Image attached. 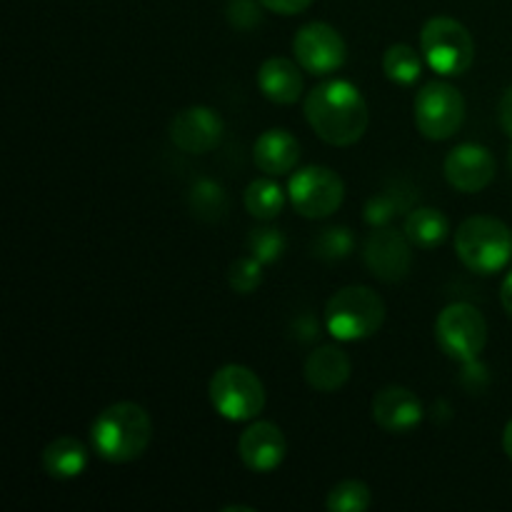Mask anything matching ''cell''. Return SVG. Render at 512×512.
Listing matches in <instances>:
<instances>
[{
    "instance_id": "cell-1",
    "label": "cell",
    "mask_w": 512,
    "mask_h": 512,
    "mask_svg": "<svg viewBox=\"0 0 512 512\" xmlns=\"http://www.w3.org/2000/svg\"><path fill=\"white\" fill-rule=\"evenodd\" d=\"M305 120L323 143L335 148L355 145L370 123L368 103L350 80H325L305 95Z\"/></svg>"
},
{
    "instance_id": "cell-2",
    "label": "cell",
    "mask_w": 512,
    "mask_h": 512,
    "mask_svg": "<svg viewBox=\"0 0 512 512\" xmlns=\"http://www.w3.org/2000/svg\"><path fill=\"white\" fill-rule=\"evenodd\" d=\"M95 453L113 465L143 458L153 440V420L138 403H113L100 410L90 428Z\"/></svg>"
},
{
    "instance_id": "cell-3",
    "label": "cell",
    "mask_w": 512,
    "mask_h": 512,
    "mask_svg": "<svg viewBox=\"0 0 512 512\" xmlns=\"http://www.w3.org/2000/svg\"><path fill=\"white\" fill-rule=\"evenodd\" d=\"M455 253L470 273H500L512 258V230L493 215H473L455 230Z\"/></svg>"
},
{
    "instance_id": "cell-4",
    "label": "cell",
    "mask_w": 512,
    "mask_h": 512,
    "mask_svg": "<svg viewBox=\"0 0 512 512\" xmlns=\"http://www.w3.org/2000/svg\"><path fill=\"white\" fill-rule=\"evenodd\" d=\"M325 330L340 343H358L373 338L385 323V303L365 285L340 288L325 305Z\"/></svg>"
},
{
    "instance_id": "cell-5",
    "label": "cell",
    "mask_w": 512,
    "mask_h": 512,
    "mask_svg": "<svg viewBox=\"0 0 512 512\" xmlns=\"http://www.w3.org/2000/svg\"><path fill=\"white\" fill-rule=\"evenodd\" d=\"M420 53L433 73L443 75V78H458V75L468 73L475 60L473 35L460 20L435 15L423 25Z\"/></svg>"
},
{
    "instance_id": "cell-6",
    "label": "cell",
    "mask_w": 512,
    "mask_h": 512,
    "mask_svg": "<svg viewBox=\"0 0 512 512\" xmlns=\"http://www.w3.org/2000/svg\"><path fill=\"white\" fill-rule=\"evenodd\" d=\"M210 403L230 423H250L265 408V385L250 368L238 363L215 370L208 385Z\"/></svg>"
},
{
    "instance_id": "cell-7",
    "label": "cell",
    "mask_w": 512,
    "mask_h": 512,
    "mask_svg": "<svg viewBox=\"0 0 512 512\" xmlns=\"http://www.w3.org/2000/svg\"><path fill=\"white\" fill-rule=\"evenodd\" d=\"M435 340L448 358L460 365L475 363L488 343V323L470 303H453L440 310L435 320Z\"/></svg>"
},
{
    "instance_id": "cell-8",
    "label": "cell",
    "mask_w": 512,
    "mask_h": 512,
    "mask_svg": "<svg viewBox=\"0 0 512 512\" xmlns=\"http://www.w3.org/2000/svg\"><path fill=\"white\" fill-rule=\"evenodd\" d=\"M413 113L423 138L448 140L465 123V98L455 85L445 83V80H433L418 90Z\"/></svg>"
},
{
    "instance_id": "cell-9",
    "label": "cell",
    "mask_w": 512,
    "mask_h": 512,
    "mask_svg": "<svg viewBox=\"0 0 512 512\" xmlns=\"http://www.w3.org/2000/svg\"><path fill=\"white\" fill-rule=\"evenodd\" d=\"M288 198L303 218H330L343 205L345 183L325 165H305L290 175Z\"/></svg>"
},
{
    "instance_id": "cell-10",
    "label": "cell",
    "mask_w": 512,
    "mask_h": 512,
    "mask_svg": "<svg viewBox=\"0 0 512 512\" xmlns=\"http://www.w3.org/2000/svg\"><path fill=\"white\" fill-rule=\"evenodd\" d=\"M293 53L300 68L310 75L335 73L348 60V45L343 35L328 23H308L295 33Z\"/></svg>"
},
{
    "instance_id": "cell-11",
    "label": "cell",
    "mask_w": 512,
    "mask_h": 512,
    "mask_svg": "<svg viewBox=\"0 0 512 512\" xmlns=\"http://www.w3.org/2000/svg\"><path fill=\"white\" fill-rule=\"evenodd\" d=\"M363 260L383 283H400L413 268V243L395 228H375L363 243Z\"/></svg>"
},
{
    "instance_id": "cell-12",
    "label": "cell",
    "mask_w": 512,
    "mask_h": 512,
    "mask_svg": "<svg viewBox=\"0 0 512 512\" xmlns=\"http://www.w3.org/2000/svg\"><path fill=\"white\" fill-rule=\"evenodd\" d=\"M168 133L175 148L190 155H203L218 148L225 133V123L218 110L208 108V105H190L170 120Z\"/></svg>"
},
{
    "instance_id": "cell-13",
    "label": "cell",
    "mask_w": 512,
    "mask_h": 512,
    "mask_svg": "<svg viewBox=\"0 0 512 512\" xmlns=\"http://www.w3.org/2000/svg\"><path fill=\"white\" fill-rule=\"evenodd\" d=\"M495 170L498 165H495L493 153L478 143L458 145L445 155L443 163L445 180L460 193H480L488 188L495 178Z\"/></svg>"
},
{
    "instance_id": "cell-14",
    "label": "cell",
    "mask_w": 512,
    "mask_h": 512,
    "mask_svg": "<svg viewBox=\"0 0 512 512\" xmlns=\"http://www.w3.org/2000/svg\"><path fill=\"white\" fill-rule=\"evenodd\" d=\"M285 453H288V440L283 430L268 420H255L253 425L240 433L238 455L243 465L253 473H273L283 465Z\"/></svg>"
},
{
    "instance_id": "cell-15",
    "label": "cell",
    "mask_w": 512,
    "mask_h": 512,
    "mask_svg": "<svg viewBox=\"0 0 512 512\" xmlns=\"http://www.w3.org/2000/svg\"><path fill=\"white\" fill-rule=\"evenodd\" d=\"M423 403L413 390L403 385H388L373 398V420L385 433L403 435L423 423Z\"/></svg>"
},
{
    "instance_id": "cell-16",
    "label": "cell",
    "mask_w": 512,
    "mask_h": 512,
    "mask_svg": "<svg viewBox=\"0 0 512 512\" xmlns=\"http://www.w3.org/2000/svg\"><path fill=\"white\" fill-rule=\"evenodd\" d=\"M353 365H350L348 353L338 345H320L305 358L303 375L308 385L318 393H335L350 380Z\"/></svg>"
},
{
    "instance_id": "cell-17",
    "label": "cell",
    "mask_w": 512,
    "mask_h": 512,
    "mask_svg": "<svg viewBox=\"0 0 512 512\" xmlns=\"http://www.w3.org/2000/svg\"><path fill=\"white\" fill-rule=\"evenodd\" d=\"M300 63L298 60L280 58V55H273V58L263 60V65L258 68V88L270 103L278 105H293L298 103L300 95H303V75H300Z\"/></svg>"
},
{
    "instance_id": "cell-18",
    "label": "cell",
    "mask_w": 512,
    "mask_h": 512,
    "mask_svg": "<svg viewBox=\"0 0 512 512\" xmlns=\"http://www.w3.org/2000/svg\"><path fill=\"white\" fill-rule=\"evenodd\" d=\"M253 160L270 178L288 175L300 163V143L295 140L293 133L283 128L265 130L253 145Z\"/></svg>"
},
{
    "instance_id": "cell-19",
    "label": "cell",
    "mask_w": 512,
    "mask_h": 512,
    "mask_svg": "<svg viewBox=\"0 0 512 512\" xmlns=\"http://www.w3.org/2000/svg\"><path fill=\"white\" fill-rule=\"evenodd\" d=\"M40 465H43L48 478L73 480L88 468V448L73 435H60L43 448Z\"/></svg>"
},
{
    "instance_id": "cell-20",
    "label": "cell",
    "mask_w": 512,
    "mask_h": 512,
    "mask_svg": "<svg viewBox=\"0 0 512 512\" xmlns=\"http://www.w3.org/2000/svg\"><path fill=\"white\" fill-rule=\"evenodd\" d=\"M403 233L408 235V240L415 248L433 250L445 243L450 233V223L443 215V210L413 208L410 213H405Z\"/></svg>"
},
{
    "instance_id": "cell-21",
    "label": "cell",
    "mask_w": 512,
    "mask_h": 512,
    "mask_svg": "<svg viewBox=\"0 0 512 512\" xmlns=\"http://www.w3.org/2000/svg\"><path fill=\"white\" fill-rule=\"evenodd\" d=\"M415 190L408 183H393L383 190V193H375L373 198L365 205V223L373 225V228H385V225L393 223L398 215L410 213L413 210Z\"/></svg>"
},
{
    "instance_id": "cell-22",
    "label": "cell",
    "mask_w": 512,
    "mask_h": 512,
    "mask_svg": "<svg viewBox=\"0 0 512 512\" xmlns=\"http://www.w3.org/2000/svg\"><path fill=\"white\" fill-rule=\"evenodd\" d=\"M188 205L195 218L205 220V223H215V220H223L228 215L230 198L223 185L210 178H200L190 188Z\"/></svg>"
},
{
    "instance_id": "cell-23",
    "label": "cell",
    "mask_w": 512,
    "mask_h": 512,
    "mask_svg": "<svg viewBox=\"0 0 512 512\" xmlns=\"http://www.w3.org/2000/svg\"><path fill=\"white\" fill-rule=\"evenodd\" d=\"M245 210L253 215L255 220H275L285 208V193L275 180L258 178L245 188L243 195Z\"/></svg>"
},
{
    "instance_id": "cell-24",
    "label": "cell",
    "mask_w": 512,
    "mask_h": 512,
    "mask_svg": "<svg viewBox=\"0 0 512 512\" xmlns=\"http://www.w3.org/2000/svg\"><path fill=\"white\" fill-rule=\"evenodd\" d=\"M383 73L388 75V80L398 85H413L418 83L420 75H423V58L418 55V50L410 48L405 43H395L385 50L383 55Z\"/></svg>"
},
{
    "instance_id": "cell-25",
    "label": "cell",
    "mask_w": 512,
    "mask_h": 512,
    "mask_svg": "<svg viewBox=\"0 0 512 512\" xmlns=\"http://www.w3.org/2000/svg\"><path fill=\"white\" fill-rule=\"evenodd\" d=\"M373 505V493L363 480H340L333 485L325 498V508L330 512H365Z\"/></svg>"
},
{
    "instance_id": "cell-26",
    "label": "cell",
    "mask_w": 512,
    "mask_h": 512,
    "mask_svg": "<svg viewBox=\"0 0 512 512\" xmlns=\"http://www.w3.org/2000/svg\"><path fill=\"white\" fill-rule=\"evenodd\" d=\"M355 248V235L350 228H325L318 238L313 240V253L315 258L328 260V263H338L345 260Z\"/></svg>"
},
{
    "instance_id": "cell-27",
    "label": "cell",
    "mask_w": 512,
    "mask_h": 512,
    "mask_svg": "<svg viewBox=\"0 0 512 512\" xmlns=\"http://www.w3.org/2000/svg\"><path fill=\"white\" fill-rule=\"evenodd\" d=\"M288 240L278 228H255L248 235V250L253 258H258L263 265H273L283 258Z\"/></svg>"
},
{
    "instance_id": "cell-28",
    "label": "cell",
    "mask_w": 512,
    "mask_h": 512,
    "mask_svg": "<svg viewBox=\"0 0 512 512\" xmlns=\"http://www.w3.org/2000/svg\"><path fill=\"white\" fill-rule=\"evenodd\" d=\"M228 283L238 295H250L263 283V263L253 255L235 258L228 268Z\"/></svg>"
},
{
    "instance_id": "cell-29",
    "label": "cell",
    "mask_w": 512,
    "mask_h": 512,
    "mask_svg": "<svg viewBox=\"0 0 512 512\" xmlns=\"http://www.w3.org/2000/svg\"><path fill=\"white\" fill-rule=\"evenodd\" d=\"M228 20L233 23V28H238V30L255 28L260 20L258 5H255L253 0H230Z\"/></svg>"
},
{
    "instance_id": "cell-30",
    "label": "cell",
    "mask_w": 512,
    "mask_h": 512,
    "mask_svg": "<svg viewBox=\"0 0 512 512\" xmlns=\"http://www.w3.org/2000/svg\"><path fill=\"white\" fill-rule=\"evenodd\" d=\"M265 10L270 13H278V15H298L303 10L310 8L313 0H258Z\"/></svg>"
},
{
    "instance_id": "cell-31",
    "label": "cell",
    "mask_w": 512,
    "mask_h": 512,
    "mask_svg": "<svg viewBox=\"0 0 512 512\" xmlns=\"http://www.w3.org/2000/svg\"><path fill=\"white\" fill-rule=\"evenodd\" d=\"M498 120H500V125H503L505 133H508L510 138H512V85H510L508 90H505L503 98H500V103H498Z\"/></svg>"
},
{
    "instance_id": "cell-32",
    "label": "cell",
    "mask_w": 512,
    "mask_h": 512,
    "mask_svg": "<svg viewBox=\"0 0 512 512\" xmlns=\"http://www.w3.org/2000/svg\"><path fill=\"white\" fill-rule=\"evenodd\" d=\"M500 303H503L505 313H508L512 318V270L508 275H505L503 288H500Z\"/></svg>"
},
{
    "instance_id": "cell-33",
    "label": "cell",
    "mask_w": 512,
    "mask_h": 512,
    "mask_svg": "<svg viewBox=\"0 0 512 512\" xmlns=\"http://www.w3.org/2000/svg\"><path fill=\"white\" fill-rule=\"evenodd\" d=\"M503 450L505 455L512 460V420L508 425H505V433H503Z\"/></svg>"
},
{
    "instance_id": "cell-34",
    "label": "cell",
    "mask_w": 512,
    "mask_h": 512,
    "mask_svg": "<svg viewBox=\"0 0 512 512\" xmlns=\"http://www.w3.org/2000/svg\"><path fill=\"white\" fill-rule=\"evenodd\" d=\"M508 163H510V170H512V148H510V158H508Z\"/></svg>"
}]
</instances>
